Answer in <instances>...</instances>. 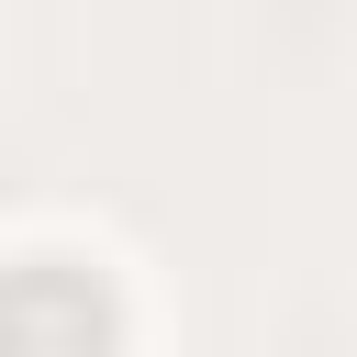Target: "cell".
<instances>
[{
    "instance_id": "obj_1",
    "label": "cell",
    "mask_w": 357,
    "mask_h": 357,
    "mask_svg": "<svg viewBox=\"0 0 357 357\" xmlns=\"http://www.w3.org/2000/svg\"><path fill=\"white\" fill-rule=\"evenodd\" d=\"M0 357H112V290L89 268H11L0 279Z\"/></svg>"
}]
</instances>
